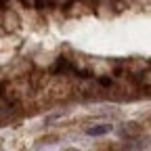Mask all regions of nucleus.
Wrapping results in <instances>:
<instances>
[{
    "label": "nucleus",
    "mask_w": 151,
    "mask_h": 151,
    "mask_svg": "<svg viewBox=\"0 0 151 151\" xmlns=\"http://www.w3.org/2000/svg\"><path fill=\"white\" fill-rule=\"evenodd\" d=\"M111 130V124H94V126H88L86 128V134L88 137H103Z\"/></svg>",
    "instance_id": "obj_1"
}]
</instances>
